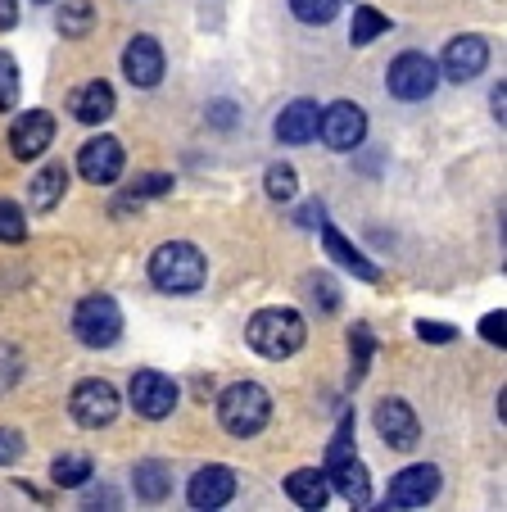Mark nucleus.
<instances>
[{"label": "nucleus", "instance_id": "4be33fe9", "mask_svg": "<svg viewBox=\"0 0 507 512\" xmlns=\"http://www.w3.org/2000/svg\"><path fill=\"white\" fill-rule=\"evenodd\" d=\"M64 186H68V168L64 164H46L37 177H32V209H55L64 200Z\"/></svg>", "mask_w": 507, "mask_h": 512}, {"label": "nucleus", "instance_id": "473e14b6", "mask_svg": "<svg viewBox=\"0 0 507 512\" xmlns=\"http://www.w3.org/2000/svg\"><path fill=\"white\" fill-rule=\"evenodd\" d=\"M19 454H23V435L14 431V426H0V467L14 463Z\"/></svg>", "mask_w": 507, "mask_h": 512}, {"label": "nucleus", "instance_id": "2eb2a0df", "mask_svg": "<svg viewBox=\"0 0 507 512\" xmlns=\"http://www.w3.org/2000/svg\"><path fill=\"white\" fill-rule=\"evenodd\" d=\"M376 431H381V440L390 449H412L421 426H417V413H412L403 399H381V404H376Z\"/></svg>", "mask_w": 507, "mask_h": 512}, {"label": "nucleus", "instance_id": "b1692460", "mask_svg": "<svg viewBox=\"0 0 507 512\" xmlns=\"http://www.w3.org/2000/svg\"><path fill=\"white\" fill-rule=\"evenodd\" d=\"M385 32H390V19H385L381 10H372V5H358L354 28H349V41H354V46H372V41L385 37Z\"/></svg>", "mask_w": 507, "mask_h": 512}, {"label": "nucleus", "instance_id": "6e6552de", "mask_svg": "<svg viewBox=\"0 0 507 512\" xmlns=\"http://www.w3.org/2000/svg\"><path fill=\"white\" fill-rule=\"evenodd\" d=\"M435 494H440V467H431V463H412V467H403V472L390 481L385 508L412 512V508H426V503H431Z\"/></svg>", "mask_w": 507, "mask_h": 512}, {"label": "nucleus", "instance_id": "f704fd0d", "mask_svg": "<svg viewBox=\"0 0 507 512\" xmlns=\"http://www.w3.org/2000/svg\"><path fill=\"white\" fill-rule=\"evenodd\" d=\"M503 322H507V313L503 309H498V313H489V318L485 322H480V336H485V340H494V345H503Z\"/></svg>", "mask_w": 507, "mask_h": 512}, {"label": "nucleus", "instance_id": "0eeeda50", "mask_svg": "<svg viewBox=\"0 0 507 512\" xmlns=\"http://www.w3.org/2000/svg\"><path fill=\"white\" fill-rule=\"evenodd\" d=\"M317 132H322V141L331 145L335 155L358 150V145H363V136H367L363 105H354V100H335V105H326V114L317 118Z\"/></svg>", "mask_w": 507, "mask_h": 512}, {"label": "nucleus", "instance_id": "2f4dec72", "mask_svg": "<svg viewBox=\"0 0 507 512\" xmlns=\"http://www.w3.org/2000/svg\"><path fill=\"white\" fill-rule=\"evenodd\" d=\"M168 191H173V177L150 173V177H141V182H136V191H132V204H136V200H150V195H168Z\"/></svg>", "mask_w": 507, "mask_h": 512}, {"label": "nucleus", "instance_id": "f8f14e48", "mask_svg": "<svg viewBox=\"0 0 507 512\" xmlns=\"http://www.w3.org/2000/svg\"><path fill=\"white\" fill-rule=\"evenodd\" d=\"M50 141H55V118H50L46 109H28V114L14 118V127H10L14 159H41Z\"/></svg>", "mask_w": 507, "mask_h": 512}, {"label": "nucleus", "instance_id": "aec40b11", "mask_svg": "<svg viewBox=\"0 0 507 512\" xmlns=\"http://www.w3.org/2000/svg\"><path fill=\"white\" fill-rule=\"evenodd\" d=\"M114 109H118V100H114V87H109V82H87V87L73 96L77 123H105Z\"/></svg>", "mask_w": 507, "mask_h": 512}, {"label": "nucleus", "instance_id": "7ed1b4c3", "mask_svg": "<svg viewBox=\"0 0 507 512\" xmlns=\"http://www.w3.org/2000/svg\"><path fill=\"white\" fill-rule=\"evenodd\" d=\"M218 417L231 435L249 440V435H259L272 417V395L259 386V381H236V386L222 390L218 399Z\"/></svg>", "mask_w": 507, "mask_h": 512}, {"label": "nucleus", "instance_id": "9b49d317", "mask_svg": "<svg viewBox=\"0 0 507 512\" xmlns=\"http://www.w3.org/2000/svg\"><path fill=\"white\" fill-rule=\"evenodd\" d=\"M77 173L87 177L96 186H109L123 177V141L114 136H96V141L82 145V155H77Z\"/></svg>", "mask_w": 507, "mask_h": 512}, {"label": "nucleus", "instance_id": "ddd939ff", "mask_svg": "<svg viewBox=\"0 0 507 512\" xmlns=\"http://www.w3.org/2000/svg\"><path fill=\"white\" fill-rule=\"evenodd\" d=\"M186 499H191V508H227L231 499H236V472L222 463L213 467H200V472L191 476V490H186Z\"/></svg>", "mask_w": 507, "mask_h": 512}, {"label": "nucleus", "instance_id": "5701e85b", "mask_svg": "<svg viewBox=\"0 0 507 512\" xmlns=\"http://www.w3.org/2000/svg\"><path fill=\"white\" fill-rule=\"evenodd\" d=\"M91 28H96V5H91V0H64L59 32H64V37H87Z\"/></svg>", "mask_w": 507, "mask_h": 512}, {"label": "nucleus", "instance_id": "f257e3e1", "mask_svg": "<svg viewBox=\"0 0 507 512\" xmlns=\"http://www.w3.org/2000/svg\"><path fill=\"white\" fill-rule=\"evenodd\" d=\"M204 272H209V263H204V254L195 250L191 241H168L150 254V281L159 290H168V295H191V290H200Z\"/></svg>", "mask_w": 507, "mask_h": 512}, {"label": "nucleus", "instance_id": "20e7f679", "mask_svg": "<svg viewBox=\"0 0 507 512\" xmlns=\"http://www.w3.org/2000/svg\"><path fill=\"white\" fill-rule=\"evenodd\" d=\"M326 476H331L335 494L345 503H354V508H367L372 503V481H367V467L354 458V449H349V417L345 426H340V435H335L331 454H326Z\"/></svg>", "mask_w": 507, "mask_h": 512}, {"label": "nucleus", "instance_id": "c756f323", "mask_svg": "<svg viewBox=\"0 0 507 512\" xmlns=\"http://www.w3.org/2000/svg\"><path fill=\"white\" fill-rule=\"evenodd\" d=\"M23 377V354L14 345H0V395H10Z\"/></svg>", "mask_w": 507, "mask_h": 512}, {"label": "nucleus", "instance_id": "a878e982", "mask_svg": "<svg viewBox=\"0 0 507 512\" xmlns=\"http://www.w3.org/2000/svg\"><path fill=\"white\" fill-rule=\"evenodd\" d=\"M295 191H299V173H295V168H290V164H272L268 168V195H272V200L286 204V200H295Z\"/></svg>", "mask_w": 507, "mask_h": 512}, {"label": "nucleus", "instance_id": "423d86ee", "mask_svg": "<svg viewBox=\"0 0 507 512\" xmlns=\"http://www.w3.org/2000/svg\"><path fill=\"white\" fill-rule=\"evenodd\" d=\"M385 87L399 100H426L440 87V68H435L431 55H421V50H403L390 64V73H385Z\"/></svg>", "mask_w": 507, "mask_h": 512}, {"label": "nucleus", "instance_id": "72a5a7b5", "mask_svg": "<svg viewBox=\"0 0 507 512\" xmlns=\"http://www.w3.org/2000/svg\"><path fill=\"white\" fill-rule=\"evenodd\" d=\"M417 336L421 340H435V345H449L453 327H444V322H417Z\"/></svg>", "mask_w": 507, "mask_h": 512}, {"label": "nucleus", "instance_id": "7c9ffc66", "mask_svg": "<svg viewBox=\"0 0 507 512\" xmlns=\"http://www.w3.org/2000/svg\"><path fill=\"white\" fill-rule=\"evenodd\" d=\"M349 345H354V381H363V372H367V358H372V331H367V327H354V336H349Z\"/></svg>", "mask_w": 507, "mask_h": 512}, {"label": "nucleus", "instance_id": "f03ea898", "mask_svg": "<svg viewBox=\"0 0 507 512\" xmlns=\"http://www.w3.org/2000/svg\"><path fill=\"white\" fill-rule=\"evenodd\" d=\"M245 336L263 358H290L304 345L308 327H304V313H295V309H259L249 318Z\"/></svg>", "mask_w": 507, "mask_h": 512}, {"label": "nucleus", "instance_id": "f3484780", "mask_svg": "<svg viewBox=\"0 0 507 512\" xmlns=\"http://www.w3.org/2000/svg\"><path fill=\"white\" fill-rule=\"evenodd\" d=\"M317 118H322V105L317 100H295V105L281 109L277 118V141L281 145H304L317 136Z\"/></svg>", "mask_w": 507, "mask_h": 512}, {"label": "nucleus", "instance_id": "9d476101", "mask_svg": "<svg viewBox=\"0 0 507 512\" xmlns=\"http://www.w3.org/2000/svg\"><path fill=\"white\" fill-rule=\"evenodd\" d=\"M68 408H73V417L82 426H91V431H100V426H109L118 417V390L109 386V381L91 377L82 381V386L73 390V399H68Z\"/></svg>", "mask_w": 507, "mask_h": 512}, {"label": "nucleus", "instance_id": "c85d7f7f", "mask_svg": "<svg viewBox=\"0 0 507 512\" xmlns=\"http://www.w3.org/2000/svg\"><path fill=\"white\" fill-rule=\"evenodd\" d=\"M14 105H19V64L0 50V109H14Z\"/></svg>", "mask_w": 507, "mask_h": 512}, {"label": "nucleus", "instance_id": "c9c22d12", "mask_svg": "<svg viewBox=\"0 0 507 512\" xmlns=\"http://www.w3.org/2000/svg\"><path fill=\"white\" fill-rule=\"evenodd\" d=\"M313 295L322 300V309H335V304H340V300H335V286L326 277H313Z\"/></svg>", "mask_w": 507, "mask_h": 512}, {"label": "nucleus", "instance_id": "6ab92c4d", "mask_svg": "<svg viewBox=\"0 0 507 512\" xmlns=\"http://www.w3.org/2000/svg\"><path fill=\"white\" fill-rule=\"evenodd\" d=\"M286 494L299 503V508H326L331 481H326V472H317V467H299V472L286 476Z\"/></svg>", "mask_w": 507, "mask_h": 512}, {"label": "nucleus", "instance_id": "bb28decb", "mask_svg": "<svg viewBox=\"0 0 507 512\" xmlns=\"http://www.w3.org/2000/svg\"><path fill=\"white\" fill-rule=\"evenodd\" d=\"M28 236V213L19 209V204H10V200H0V241H23Z\"/></svg>", "mask_w": 507, "mask_h": 512}, {"label": "nucleus", "instance_id": "cd10ccee", "mask_svg": "<svg viewBox=\"0 0 507 512\" xmlns=\"http://www.w3.org/2000/svg\"><path fill=\"white\" fill-rule=\"evenodd\" d=\"M290 10H295L299 23H331L340 0H290Z\"/></svg>", "mask_w": 507, "mask_h": 512}, {"label": "nucleus", "instance_id": "39448f33", "mask_svg": "<svg viewBox=\"0 0 507 512\" xmlns=\"http://www.w3.org/2000/svg\"><path fill=\"white\" fill-rule=\"evenodd\" d=\"M73 336L91 349H109L123 336V309L109 295H87L73 313Z\"/></svg>", "mask_w": 507, "mask_h": 512}, {"label": "nucleus", "instance_id": "1a4fd4ad", "mask_svg": "<svg viewBox=\"0 0 507 512\" xmlns=\"http://www.w3.org/2000/svg\"><path fill=\"white\" fill-rule=\"evenodd\" d=\"M127 399H132V408L141 417H150V422H159V417H168L177 408V386L173 377H163V372H136L132 386H127Z\"/></svg>", "mask_w": 507, "mask_h": 512}, {"label": "nucleus", "instance_id": "4c0bfd02", "mask_svg": "<svg viewBox=\"0 0 507 512\" xmlns=\"http://www.w3.org/2000/svg\"><path fill=\"white\" fill-rule=\"evenodd\" d=\"M299 223H304V227H322L326 223V218H322V204H304V209H299Z\"/></svg>", "mask_w": 507, "mask_h": 512}, {"label": "nucleus", "instance_id": "dca6fc26", "mask_svg": "<svg viewBox=\"0 0 507 512\" xmlns=\"http://www.w3.org/2000/svg\"><path fill=\"white\" fill-rule=\"evenodd\" d=\"M489 64V46L485 37H453L449 50H444V78L449 82H471L480 78Z\"/></svg>", "mask_w": 507, "mask_h": 512}, {"label": "nucleus", "instance_id": "a211bd4d", "mask_svg": "<svg viewBox=\"0 0 507 512\" xmlns=\"http://www.w3.org/2000/svg\"><path fill=\"white\" fill-rule=\"evenodd\" d=\"M322 245H326V254H331L340 268H349L354 277H363V281H381V268H376L372 259H363V250H354V245L345 241V236L335 232L331 223H322Z\"/></svg>", "mask_w": 507, "mask_h": 512}, {"label": "nucleus", "instance_id": "4468645a", "mask_svg": "<svg viewBox=\"0 0 507 512\" xmlns=\"http://www.w3.org/2000/svg\"><path fill=\"white\" fill-rule=\"evenodd\" d=\"M123 73L132 87L150 91L163 82V46L154 37H132V46L123 50Z\"/></svg>", "mask_w": 507, "mask_h": 512}, {"label": "nucleus", "instance_id": "e433bc0d", "mask_svg": "<svg viewBox=\"0 0 507 512\" xmlns=\"http://www.w3.org/2000/svg\"><path fill=\"white\" fill-rule=\"evenodd\" d=\"M19 23V0H0V32H10Z\"/></svg>", "mask_w": 507, "mask_h": 512}, {"label": "nucleus", "instance_id": "412c9836", "mask_svg": "<svg viewBox=\"0 0 507 512\" xmlns=\"http://www.w3.org/2000/svg\"><path fill=\"white\" fill-rule=\"evenodd\" d=\"M132 485H136V499H145V503H163L168 494H173V472H168V467H163L159 458H145V463H136Z\"/></svg>", "mask_w": 507, "mask_h": 512}, {"label": "nucleus", "instance_id": "393cba45", "mask_svg": "<svg viewBox=\"0 0 507 512\" xmlns=\"http://www.w3.org/2000/svg\"><path fill=\"white\" fill-rule=\"evenodd\" d=\"M50 476H55V485H64V490H77V485L91 481V458L87 454H64V458H55Z\"/></svg>", "mask_w": 507, "mask_h": 512}]
</instances>
